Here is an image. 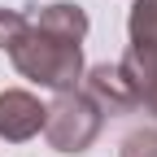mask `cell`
<instances>
[{
    "mask_svg": "<svg viewBox=\"0 0 157 157\" xmlns=\"http://www.w3.org/2000/svg\"><path fill=\"white\" fill-rule=\"evenodd\" d=\"M9 57L22 78L52 87V92H70L83 78V44L70 35H57L48 26H35L31 17H26V35L9 48Z\"/></svg>",
    "mask_w": 157,
    "mask_h": 157,
    "instance_id": "cell-1",
    "label": "cell"
},
{
    "mask_svg": "<svg viewBox=\"0 0 157 157\" xmlns=\"http://www.w3.org/2000/svg\"><path fill=\"white\" fill-rule=\"evenodd\" d=\"M101 131H105V109L78 87L57 92V101L44 109V135L57 153H87Z\"/></svg>",
    "mask_w": 157,
    "mask_h": 157,
    "instance_id": "cell-2",
    "label": "cell"
},
{
    "mask_svg": "<svg viewBox=\"0 0 157 157\" xmlns=\"http://www.w3.org/2000/svg\"><path fill=\"white\" fill-rule=\"evenodd\" d=\"M44 109L48 105H39V96H31L22 87L0 92V140H9V144L35 140L44 131Z\"/></svg>",
    "mask_w": 157,
    "mask_h": 157,
    "instance_id": "cell-3",
    "label": "cell"
},
{
    "mask_svg": "<svg viewBox=\"0 0 157 157\" xmlns=\"http://www.w3.org/2000/svg\"><path fill=\"white\" fill-rule=\"evenodd\" d=\"M87 96H92L105 113H131V109H140V105H135V92H131V78L122 74L118 61H113V66L101 61V66L87 70Z\"/></svg>",
    "mask_w": 157,
    "mask_h": 157,
    "instance_id": "cell-4",
    "label": "cell"
},
{
    "mask_svg": "<svg viewBox=\"0 0 157 157\" xmlns=\"http://www.w3.org/2000/svg\"><path fill=\"white\" fill-rule=\"evenodd\" d=\"M118 66H122V74L131 78L135 105L157 118V48H127Z\"/></svg>",
    "mask_w": 157,
    "mask_h": 157,
    "instance_id": "cell-5",
    "label": "cell"
},
{
    "mask_svg": "<svg viewBox=\"0 0 157 157\" xmlns=\"http://www.w3.org/2000/svg\"><path fill=\"white\" fill-rule=\"evenodd\" d=\"M26 17H31L35 26H48V31H57V35H70V39H78V44H83V35H87V9H83V5H74V0H52V5H35Z\"/></svg>",
    "mask_w": 157,
    "mask_h": 157,
    "instance_id": "cell-6",
    "label": "cell"
},
{
    "mask_svg": "<svg viewBox=\"0 0 157 157\" xmlns=\"http://www.w3.org/2000/svg\"><path fill=\"white\" fill-rule=\"evenodd\" d=\"M131 48H157V0H135L127 17Z\"/></svg>",
    "mask_w": 157,
    "mask_h": 157,
    "instance_id": "cell-7",
    "label": "cell"
},
{
    "mask_svg": "<svg viewBox=\"0 0 157 157\" xmlns=\"http://www.w3.org/2000/svg\"><path fill=\"white\" fill-rule=\"evenodd\" d=\"M118 157H157V127H140L131 131L122 148H118Z\"/></svg>",
    "mask_w": 157,
    "mask_h": 157,
    "instance_id": "cell-8",
    "label": "cell"
},
{
    "mask_svg": "<svg viewBox=\"0 0 157 157\" xmlns=\"http://www.w3.org/2000/svg\"><path fill=\"white\" fill-rule=\"evenodd\" d=\"M22 35H26V9H5L0 5V48L9 52Z\"/></svg>",
    "mask_w": 157,
    "mask_h": 157,
    "instance_id": "cell-9",
    "label": "cell"
}]
</instances>
